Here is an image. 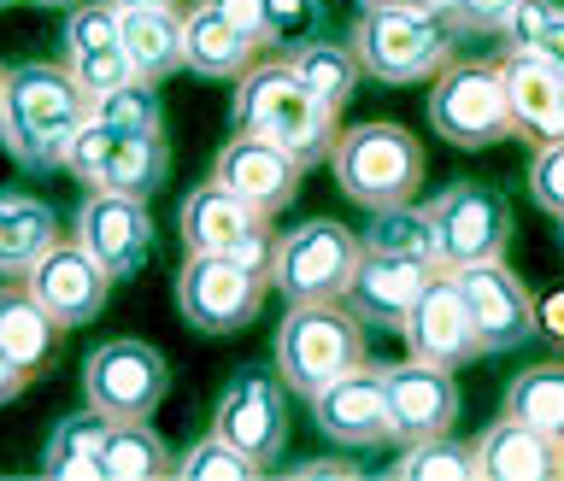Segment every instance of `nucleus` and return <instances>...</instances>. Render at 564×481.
<instances>
[{
  "mask_svg": "<svg viewBox=\"0 0 564 481\" xmlns=\"http://www.w3.org/2000/svg\"><path fill=\"white\" fill-rule=\"evenodd\" d=\"M83 118L88 95L65 65H12L0 83V147L30 171L65 165V147L83 130Z\"/></svg>",
  "mask_w": 564,
  "mask_h": 481,
  "instance_id": "f257e3e1",
  "label": "nucleus"
},
{
  "mask_svg": "<svg viewBox=\"0 0 564 481\" xmlns=\"http://www.w3.org/2000/svg\"><path fill=\"white\" fill-rule=\"evenodd\" d=\"M236 130L241 135H264L276 141V147H289L300 165H317V158H329L335 135H341V123H335L329 106L312 100V88L294 77L289 53L271 65H247L236 77Z\"/></svg>",
  "mask_w": 564,
  "mask_h": 481,
  "instance_id": "f03ea898",
  "label": "nucleus"
},
{
  "mask_svg": "<svg viewBox=\"0 0 564 481\" xmlns=\"http://www.w3.org/2000/svg\"><path fill=\"white\" fill-rule=\"evenodd\" d=\"M359 364L370 359H365V324L352 317V306H341V299H300V306H289V317L276 329L282 387L312 400Z\"/></svg>",
  "mask_w": 564,
  "mask_h": 481,
  "instance_id": "7ed1b4c3",
  "label": "nucleus"
},
{
  "mask_svg": "<svg viewBox=\"0 0 564 481\" xmlns=\"http://www.w3.org/2000/svg\"><path fill=\"white\" fill-rule=\"evenodd\" d=\"M352 53L365 77L388 88L435 83L453 65V24L423 7H365V18L352 24Z\"/></svg>",
  "mask_w": 564,
  "mask_h": 481,
  "instance_id": "20e7f679",
  "label": "nucleus"
},
{
  "mask_svg": "<svg viewBox=\"0 0 564 481\" xmlns=\"http://www.w3.org/2000/svg\"><path fill=\"white\" fill-rule=\"evenodd\" d=\"M329 165H335L341 194L365 211L405 206L423 183V147L400 123H352V130L335 135Z\"/></svg>",
  "mask_w": 564,
  "mask_h": 481,
  "instance_id": "39448f33",
  "label": "nucleus"
},
{
  "mask_svg": "<svg viewBox=\"0 0 564 481\" xmlns=\"http://www.w3.org/2000/svg\"><path fill=\"white\" fill-rule=\"evenodd\" d=\"M65 171L88 188H112V194H148L165 183L171 171V147L165 130L159 135H135V130H112L100 118H83V130L65 147Z\"/></svg>",
  "mask_w": 564,
  "mask_h": 481,
  "instance_id": "423d86ee",
  "label": "nucleus"
},
{
  "mask_svg": "<svg viewBox=\"0 0 564 481\" xmlns=\"http://www.w3.org/2000/svg\"><path fill=\"white\" fill-rule=\"evenodd\" d=\"M359 253H365V241L341 223H329V218L294 223L289 236H276L271 288H282L289 306H300V299H347Z\"/></svg>",
  "mask_w": 564,
  "mask_h": 481,
  "instance_id": "0eeeda50",
  "label": "nucleus"
},
{
  "mask_svg": "<svg viewBox=\"0 0 564 481\" xmlns=\"http://www.w3.org/2000/svg\"><path fill=\"white\" fill-rule=\"evenodd\" d=\"M430 130L453 147H494L511 135V106H506V77L500 59H470L447 65L430 88Z\"/></svg>",
  "mask_w": 564,
  "mask_h": 481,
  "instance_id": "6e6552de",
  "label": "nucleus"
},
{
  "mask_svg": "<svg viewBox=\"0 0 564 481\" xmlns=\"http://www.w3.org/2000/svg\"><path fill=\"white\" fill-rule=\"evenodd\" d=\"M83 394L106 423H130V417H153L159 400L171 394V370L165 359L135 341V335H118V341H100L83 359Z\"/></svg>",
  "mask_w": 564,
  "mask_h": 481,
  "instance_id": "1a4fd4ad",
  "label": "nucleus"
},
{
  "mask_svg": "<svg viewBox=\"0 0 564 481\" xmlns=\"http://www.w3.org/2000/svg\"><path fill=\"white\" fill-rule=\"evenodd\" d=\"M430 223H435V264L441 271H465L482 259H506L511 241V211L506 194L488 183H453L430 200Z\"/></svg>",
  "mask_w": 564,
  "mask_h": 481,
  "instance_id": "9d476101",
  "label": "nucleus"
},
{
  "mask_svg": "<svg viewBox=\"0 0 564 481\" xmlns=\"http://www.w3.org/2000/svg\"><path fill=\"white\" fill-rule=\"evenodd\" d=\"M271 282L253 276L236 253H188L176 271V306L200 335H229L247 329L264 306Z\"/></svg>",
  "mask_w": 564,
  "mask_h": 481,
  "instance_id": "9b49d317",
  "label": "nucleus"
},
{
  "mask_svg": "<svg viewBox=\"0 0 564 481\" xmlns=\"http://www.w3.org/2000/svg\"><path fill=\"white\" fill-rule=\"evenodd\" d=\"M458 276V294L470 306V329H476V347L482 352H518L529 335L541 329L535 317V299H529L523 276L511 271L506 259H482V264H465Z\"/></svg>",
  "mask_w": 564,
  "mask_h": 481,
  "instance_id": "f8f14e48",
  "label": "nucleus"
},
{
  "mask_svg": "<svg viewBox=\"0 0 564 481\" xmlns=\"http://www.w3.org/2000/svg\"><path fill=\"white\" fill-rule=\"evenodd\" d=\"M88 259L100 271L118 276H135L153 253V218H148V200L141 194H112V188H88V200L77 206V236Z\"/></svg>",
  "mask_w": 564,
  "mask_h": 481,
  "instance_id": "ddd939ff",
  "label": "nucleus"
},
{
  "mask_svg": "<svg viewBox=\"0 0 564 481\" xmlns=\"http://www.w3.org/2000/svg\"><path fill=\"white\" fill-rule=\"evenodd\" d=\"M212 429H218L236 452H247L264 470L271 458H282L289 447V412H282V376L271 370H241L236 382L218 394V412H212Z\"/></svg>",
  "mask_w": 564,
  "mask_h": 481,
  "instance_id": "4468645a",
  "label": "nucleus"
},
{
  "mask_svg": "<svg viewBox=\"0 0 564 481\" xmlns=\"http://www.w3.org/2000/svg\"><path fill=\"white\" fill-rule=\"evenodd\" d=\"M382 370V405H388V440L412 447V440H435L453 429L458 417V382L441 364H377Z\"/></svg>",
  "mask_w": 564,
  "mask_h": 481,
  "instance_id": "2eb2a0df",
  "label": "nucleus"
},
{
  "mask_svg": "<svg viewBox=\"0 0 564 481\" xmlns=\"http://www.w3.org/2000/svg\"><path fill=\"white\" fill-rule=\"evenodd\" d=\"M24 288L35 294V306H42L59 329H77V324H88V317L106 306L112 271H100L77 241H53L47 253L24 271Z\"/></svg>",
  "mask_w": 564,
  "mask_h": 481,
  "instance_id": "dca6fc26",
  "label": "nucleus"
},
{
  "mask_svg": "<svg viewBox=\"0 0 564 481\" xmlns=\"http://www.w3.org/2000/svg\"><path fill=\"white\" fill-rule=\"evenodd\" d=\"M405 347H412V359L423 364H441V370H458L465 359H476V329H470V306L465 294H458V276L453 271H435L430 282H423L417 306L405 311Z\"/></svg>",
  "mask_w": 564,
  "mask_h": 481,
  "instance_id": "f3484780",
  "label": "nucleus"
},
{
  "mask_svg": "<svg viewBox=\"0 0 564 481\" xmlns=\"http://www.w3.org/2000/svg\"><path fill=\"white\" fill-rule=\"evenodd\" d=\"M441 264L430 259H412V253H388V247H365L359 253V271L347 282V306L359 324H377V329H400L405 311L417 306L423 282H430Z\"/></svg>",
  "mask_w": 564,
  "mask_h": 481,
  "instance_id": "a211bd4d",
  "label": "nucleus"
},
{
  "mask_svg": "<svg viewBox=\"0 0 564 481\" xmlns=\"http://www.w3.org/2000/svg\"><path fill=\"white\" fill-rule=\"evenodd\" d=\"M300 158L289 147H276V141H264V135H229V147L218 153V165H212V176L229 188V194H241L247 206L259 211V218H276L282 206L300 194Z\"/></svg>",
  "mask_w": 564,
  "mask_h": 481,
  "instance_id": "6ab92c4d",
  "label": "nucleus"
},
{
  "mask_svg": "<svg viewBox=\"0 0 564 481\" xmlns=\"http://www.w3.org/2000/svg\"><path fill=\"white\" fill-rule=\"evenodd\" d=\"M65 70L83 83L88 100L135 77L130 53H123V35H118V7L112 0H77V7H70V18H65Z\"/></svg>",
  "mask_w": 564,
  "mask_h": 481,
  "instance_id": "aec40b11",
  "label": "nucleus"
},
{
  "mask_svg": "<svg viewBox=\"0 0 564 481\" xmlns=\"http://www.w3.org/2000/svg\"><path fill=\"white\" fill-rule=\"evenodd\" d=\"M312 423L335 447H382L388 440V405H382V370H347L324 394H312Z\"/></svg>",
  "mask_w": 564,
  "mask_h": 481,
  "instance_id": "412c9836",
  "label": "nucleus"
},
{
  "mask_svg": "<svg viewBox=\"0 0 564 481\" xmlns=\"http://www.w3.org/2000/svg\"><path fill=\"white\" fill-rule=\"evenodd\" d=\"M500 77H506V106H511V135L535 141V147L564 141V77L558 70H546L523 47H506Z\"/></svg>",
  "mask_w": 564,
  "mask_h": 481,
  "instance_id": "4be33fe9",
  "label": "nucleus"
},
{
  "mask_svg": "<svg viewBox=\"0 0 564 481\" xmlns=\"http://www.w3.org/2000/svg\"><path fill=\"white\" fill-rule=\"evenodd\" d=\"M470 452H476V475L482 481H553V475H564V447L518 417H500L494 429H482Z\"/></svg>",
  "mask_w": 564,
  "mask_h": 481,
  "instance_id": "5701e85b",
  "label": "nucleus"
},
{
  "mask_svg": "<svg viewBox=\"0 0 564 481\" xmlns=\"http://www.w3.org/2000/svg\"><path fill=\"white\" fill-rule=\"evenodd\" d=\"M176 229H183V247L188 253H236V247L253 236L259 223H271V218H259L253 206L241 200V194H229L218 176L212 183H200V188H188V200H183V211H176Z\"/></svg>",
  "mask_w": 564,
  "mask_h": 481,
  "instance_id": "b1692460",
  "label": "nucleus"
},
{
  "mask_svg": "<svg viewBox=\"0 0 564 481\" xmlns=\"http://www.w3.org/2000/svg\"><path fill=\"white\" fill-rule=\"evenodd\" d=\"M253 35H241L229 18H218L212 7H188L183 12V65L200 70L212 83H236L253 65Z\"/></svg>",
  "mask_w": 564,
  "mask_h": 481,
  "instance_id": "393cba45",
  "label": "nucleus"
},
{
  "mask_svg": "<svg viewBox=\"0 0 564 481\" xmlns=\"http://www.w3.org/2000/svg\"><path fill=\"white\" fill-rule=\"evenodd\" d=\"M118 35L130 53L135 77H171L183 65V7H148V12H118Z\"/></svg>",
  "mask_w": 564,
  "mask_h": 481,
  "instance_id": "a878e982",
  "label": "nucleus"
},
{
  "mask_svg": "<svg viewBox=\"0 0 564 481\" xmlns=\"http://www.w3.org/2000/svg\"><path fill=\"white\" fill-rule=\"evenodd\" d=\"M59 241L53 206L35 194H0V276H24L47 247Z\"/></svg>",
  "mask_w": 564,
  "mask_h": 481,
  "instance_id": "bb28decb",
  "label": "nucleus"
},
{
  "mask_svg": "<svg viewBox=\"0 0 564 481\" xmlns=\"http://www.w3.org/2000/svg\"><path fill=\"white\" fill-rule=\"evenodd\" d=\"M100 452H106V417L88 405V412H65L47 429L42 447V475L53 481H95L100 475Z\"/></svg>",
  "mask_w": 564,
  "mask_h": 481,
  "instance_id": "cd10ccee",
  "label": "nucleus"
},
{
  "mask_svg": "<svg viewBox=\"0 0 564 481\" xmlns=\"http://www.w3.org/2000/svg\"><path fill=\"white\" fill-rule=\"evenodd\" d=\"M53 341H59V324L35 306V294L24 282H18V288H0V352L35 376V370L53 359Z\"/></svg>",
  "mask_w": 564,
  "mask_h": 481,
  "instance_id": "c85d7f7f",
  "label": "nucleus"
},
{
  "mask_svg": "<svg viewBox=\"0 0 564 481\" xmlns=\"http://www.w3.org/2000/svg\"><path fill=\"white\" fill-rule=\"evenodd\" d=\"M289 65H294V77L312 88V100L317 106H329L335 118H341V106L352 100V88H359V53H352V42H329V35H312L306 47H294L289 53Z\"/></svg>",
  "mask_w": 564,
  "mask_h": 481,
  "instance_id": "c756f323",
  "label": "nucleus"
},
{
  "mask_svg": "<svg viewBox=\"0 0 564 481\" xmlns=\"http://www.w3.org/2000/svg\"><path fill=\"white\" fill-rule=\"evenodd\" d=\"M100 475L106 481H159V475H171V452H165V440L148 429V417L106 423Z\"/></svg>",
  "mask_w": 564,
  "mask_h": 481,
  "instance_id": "7c9ffc66",
  "label": "nucleus"
},
{
  "mask_svg": "<svg viewBox=\"0 0 564 481\" xmlns=\"http://www.w3.org/2000/svg\"><path fill=\"white\" fill-rule=\"evenodd\" d=\"M506 417L529 423V429L553 435L564 447V364H535L506 387Z\"/></svg>",
  "mask_w": 564,
  "mask_h": 481,
  "instance_id": "2f4dec72",
  "label": "nucleus"
},
{
  "mask_svg": "<svg viewBox=\"0 0 564 481\" xmlns=\"http://www.w3.org/2000/svg\"><path fill=\"white\" fill-rule=\"evenodd\" d=\"M88 118L112 123V130H135V135H159L165 130V112H159V88L148 77H130L118 88H106V95L88 100Z\"/></svg>",
  "mask_w": 564,
  "mask_h": 481,
  "instance_id": "473e14b6",
  "label": "nucleus"
},
{
  "mask_svg": "<svg viewBox=\"0 0 564 481\" xmlns=\"http://www.w3.org/2000/svg\"><path fill=\"white\" fill-rule=\"evenodd\" d=\"M370 236L365 247H388V253H412V259H430L435 264V223H430V206H382L370 211Z\"/></svg>",
  "mask_w": 564,
  "mask_h": 481,
  "instance_id": "72a5a7b5",
  "label": "nucleus"
},
{
  "mask_svg": "<svg viewBox=\"0 0 564 481\" xmlns=\"http://www.w3.org/2000/svg\"><path fill=\"white\" fill-rule=\"evenodd\" d=\"M400 481H476V452L458 447V440L435 435V440H412L405 458L394 464Z\"/></svg>",
  "mask_w": 564,
  "mask_h": 481,
  "instance_id": "f704fd0d",
  "label": "nucleus"
},
{
  "mask_svg": "<svg viewBox=\"0 0 564 481\" xmlns=\"http://www.w3.org/2000/svg\"><path fill=\"white\" fill-rule=\"evenodd\" d=\"M171 475L176 481H253L259 464L247 452H236L218 429H212L206 440H194L183 458H171Z\"/></svg>",
  "mask_w": 564,
  "mask_h": 481,
  "instance_id": "c9c22d12",
  "label": "nucleus"
},
{
  "mask_svg": "<svg viewBox=\"0 0 564 481\" xmlns=\"http://www.w3.org/2000/svg\"><path fill=\"white\" fill-rule=\"evenodd\" d=\"M324 30V0H259V42H271L276 53L306 47Z\"/></svg>",
  "mask_w": 564,
  "mask_h": 481,
  "instance_id": "e433bc0d",
  "label": "nucleus"
},
{
  "mask_svg": "<svg viewBox=\"0 0 564 481\" xmlns=\"http://www.w3.org/2000/svg\"><path fill=\"white\" fill-rule=\"evenodd\" d=\"M529 200H535L546 218L564 223V141H546L529 158Z\"/></svg>",
  "mask_w": 564,
  "mask_h": 481,
  "instance_id": "4c0bfd02",
  "label": "nucleus"
},
{
  "mask_svg": "<svg viewBox=\"0 0 564 481\" xmlns=\"http://www.w3.org/2000/svg\"><path fill=\"white\" fill-rule=\"evenodd\" d=\"M511 7H518V0H441V18L453 24V35L458 30L482 35V30H500L511 18Z\"/></svg>",
  "mask_w": 564,
  "mask_h": 481,
  "instance_id": "58836bf2",
  "label": "nucleus"
},
{
  "mask_svg": "<svg viewBox=\"0 0 564 481\" xmlns=\"http://www.w3.org/2000/svg\"><path fill=\"white\" fill-rule=\"evenodd\" d=\"M518 47H523V53H535L546 70H558V77H564V7H558V0L541 12V24L529 30Z\"/></svg>",
  "mask_w": 564,
  "mask_h": 481,
  "instance_id": "ea45409f",
  "label": "nucleus"
},
{
  "mask_svg": "<svg viewBox=\"0 0 564 481\" xmlns=\"http://www.w3.org/2000/svg\"><path fill=\"white\" fill-rule=\"evenodd\" d=\"M200 7H212L218 18H229L241 35H253V42H259V0H200Z\"/></svg>",
  "mask_w": 564,
  "mask_h": 481,
  "instance_id": "a19ab883",
  "label": "nucleus"
},
{
  "mask_svg": "<svg viewBox=\"0 0 564 481\" xmlns=\"http://www.w3.org/2000/svg\"><path fill=\"white\" fill-rule=\"evenodd\" d=\"M24 382H30V370H24V364H12L7 352H0V405L24 394Z\"/></svg>",
  "mask_w": 564,
  "mask_h": 481,
  "instance_id": "79ce46f5",
  "label": "nucleus"
},
{
  "mask_svg": "<svg viewBox=\"0 0 564 481\" xmlns=\"http://www.w3.org/2000/svg\"><path fill=\"white\" fill-rule=\"evenodd\" d=\"M535 317H541V324H546V329H553L558 341H564V294H553L546 306H535Z\"/></svg>",
  "mask_w": 564,
  "mask_h": 481,
  "instance_id": "37998d69",
  "label": "nucleus"
},
{
  "mask_svg": "<svg viewBox=\"0 0 564 481\" xmlns=\"http://www.w3.org/2000/svg\"><path fill=\"white\" fill-rule=\"evenodd\" d=\"M118 12H148V7H183V0H112Z\"/></svg>",
  "mask_w": 564,
  "mask_h": 481,
  "instance_id": "c03bdc74",
  "label": "nucleus"
},
{
  "mask_svg": "<svg viewBox=\"0 0 564 481\" xmlns=\"http://www.w3.org/2000/svg\"><path fill=\"white\" fill-rule=\"evenodd\" d=\"M365 7H423V12H441V0H365Z\"/></svg>",
  "mask_w": 564,
  "mask_h": 481,
  "instance_id": "a18cd8bd",
  "label": "nucleus"
},
{
  "mask_svg": "<svg viewBox=\"0 0 564 481\" xmlns=\"http://www.w3.org/2000/svg\"><path fill=\"white\" fill-rule=\"evenodd\" d=\"M35 7H77V0H35Z\"/></svg>",
  "mask_w": 564,
  "mask_h": 481,
  "instance_id": "49530a36",
  "label": "nucleus"
},
{
  "mask_svg": "<svg viewBox=\"0 0 564 481\" xmlns=\"http://www.w3.org/2000/svg\"><path fill=\"white\" fill-rule=\"evenodd\" d=\"M0 7H18V0H0Z\"/></svg>",
  "mask_w": 564,
  "mask_h": 481,
  "instance_id": "de8ad7c7",
  "label": "nucleus"
},
{
  "mask_svg": "<svg viewBox=\"0 0 564 481\" xmlns=\"http://www.w3.org/2000/svg\"><path fill=\"white\" fill-rule=\"evenodd\" d=\"M0 83H7V70H0Z\"/></svg>",
  "mask_w": 564,
  "mask_h": 481,
  "instance_id": "09e8293b",
  "label": "nucleus"
}]
</instances>
